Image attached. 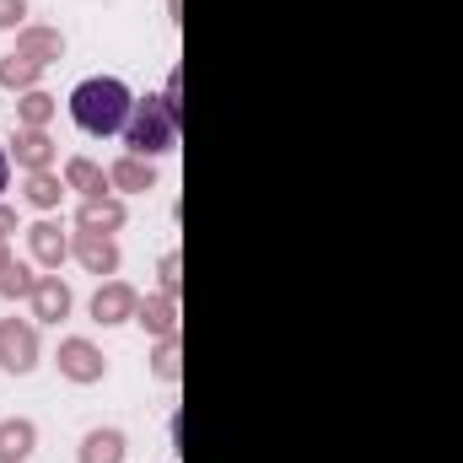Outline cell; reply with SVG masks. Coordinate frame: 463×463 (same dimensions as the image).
<instances>
[{"label": "cell", "mask_w": 463, "mask_h": 463, "mask_svg": "<svg viewBox=\"0 0 463 463\" xmlns=\"http://www.w3.org/2000/svg\"><path fill=\"white\" fill-rule=\"evenodd\" d=\"M124 458H129V448H124V431H114V426L87 431L81 453H76V463H124Z\"/></svg>", "instance_id": "15"}, {"label": "cell", "mask_w": 463, "mask_h": 463, "mask_svg": "<svg viewBox=\"0 0 463 463\" xmlns=\"http://www.w3.org/2000/svg\"><path fill=\"white\" fill-rule=\"evenodd\" d=\"M5 184H11V151L0 146V194H5Z\"/></svg>", "instance_id": "25"}, {"label": "cell", "mask_w": 463, "mask_h": 463, "mask_svg": "<svg viewBox=\"0 0 463 463\" xmlns=\"http://www.w3.org/2000/svg\"><path fill=\"white\" fill-rule=\"evenodd\" d=\"M129 109H135V98H129V87L118 81V76H92V81H81L76 92H71V118H76V129L81 135H124V124H129Z\"/></svg>", "instance_id": "1"}, {"label": "cell", "mask_w": 463, "mask_h": 463, "mask_svg": "<svg viewBox=\"0 0 463 463\" xmlns=\"http://www.w3.org/2000/svg\"><path fill=\"white\" fill-rule=\"evenodd\" d=\"M11 156H16V167H27V173H43V167H54L60 146L49 140V129H16V140H11Z\"/></svg>", "instance_id": "9"}, {"label": "cell", "mask_w": 463, "mask_h": 463, "mask_svg": "<svg viewBox=\"0 0 463 463\" xmlns=\"http://www.w3.org/2000/svg\"><path fill=\"white\" fill-rule=\"evenodd\" d=\"M11 232H16V211H11V205H0V237H11Z\"/></svg>", "instance_id": "24"}, {"label": "cell", "mask_w": 463, "mask_h": 463, "mask_svg": "<svg viewBox=\"0 0 463 463\" xmlns=\"http://www.w3.org/2000/svg\"><path fill=\"white\" fill-rule=\"evenodd\" d=\"M54 366H60V377H65V383H81V388H92V383H103V377H109V355L92 345V340H81V335L60 340Z\"/></svg>", "instance_id": "3"}, {"label": "cell", "mask_w": 463, "mask_h": 463, "mask_svg": "<svg viewBox=\"0 0 463 463\" xmlns=\"http://www.w3.org/2000/svg\"><path fill=\"white\" fill-rule=\"evenodd\" d=\"M162 291H167V297H178V253H167V259H162Z\"/></svg>", "instance_id": "23"}, {"label": "cell", "mask_w": 463, "mask_h": 463, "mask_svg": "<svg viewBox=\"0 0 463 463\" xmlns=\"http://www.w3.org/2000/svg\"><path fill=\"white\" fill-rule=\"evenodd\" d=\"M151 372H156L162 383H178V377H184V355H178V335H167V340L156 345V355H151Z\"/></svg>", "instance_id": "20"}, {"label": "cell", "mask_w": 463, "mask_h": 463, "mask_svg": "<svg viewBox=\"0 0 463 463\" xmlns=\"http://www.w3.org/2000/svg\"><path fill=\"white\" fill-rule=\"evenodd\" d=\"M65 184L81 194V200H98V194H114V184H109V167H98L92 156H71L65 162Z\"/></svg>", "instance_id": "14"}, {"label": "cell", "mask_w": 463, "mask_h": 463, "mask_svg": "<svg viewBox=\"0 0 463 463\" xmlns=\"http://www.w3.org/2000/svg\"><path fill=\"white\" fill-rule=\"evenodd\" d=\"M65 189H71V184H65L54 167H43V173H27V184H22V200H27L33 211H60Z\"/></svg>", "instance_id": "17"}, {"label": "cell", "mask_w": 463, "mask_h": 463, "mask_svg": "<svg viewBox=\"0 0 463 463\" xmlns=\"http://www.w3.org/2000/svg\"><path fill=\"white\" fill-rule=\"evenodd\" d=\"M33 448H38V426H33L27 415H16V420H0V463L33 458Z\"/></svg>", "instance_id": "16"}, {"label": "cell", "mask_w": 463, "mask_h": 463, "mask_svg": "<svg viewBox=\"0 0 463 463\" xmlns=\"http://www.w3.org/2000/svg\"><path fill=\"white\" fill-rule=\"evenodd\" d=\"M109 184H114V194H146V189H156V173H151V162L146 156H118L109 162Z\"/></svg>", "instance_id": "12"}, {"label": "cell", "mask_w": 463, "mask_h": 463, "mask_svg": "<svg viewBox=\"0 0 463 463\" xmlns=\"http://www.w3.org/2000/svg\"><path fill=\"white\" fill-rule=\"evenodd\" d=\"M135 313H140V291H135L129 280H103V286H98V297H92V318H98L103 329L135 324Z\"/></svg>", "instance_id": "5"}, {"label": "cell", "mask_w": 463, "mask_h": 463, "mask_svg": "<svg viewBox=\"0 0 463 463\" xmlns=\"http://www.w3.org/2000/svg\"><path fill=\"white\" fill-rule=\"evenodd\" d=\"M33 291H38V275H33L27 264H11V269L0 275V297H5V302H16V297H33Z\"/></svg>", "instance_id": "21"}, {"label": "cell", "mask_w": 463, "mask_h": 463, "mask_svg": "<svg viewBox=\"0 0 463 463\" xmlns=\"http://www.w3.org/2000/svg\"><path fill=\"white\" fill-rule=\"evenodd\" d=\"M22 16H27V0H0V33H22L27 27Z\"/></svg>", "instance_id": "22"}, {"label": "cell", "mask_w": 463, "mask_h": 463, "mask_svg": "<svg viewBox=\"0 0 463 463\" xmlns=\"http://www.w3.org/2000/svg\"><path fill=\"white\" fill-rule=\"evenodd\" d=\"M38 324L33 318H5L0 324V366L11 372V377H27L33 366H38Z\"/></svg>", "instance_id": "4"}, {"label": "cell", "mask_w": 463, "mask_h": 463, "mask_svg": "<svg viewBox=\"0 0 463 463\" xmlns=\"http://www.w3.org/2000/svg\"><path fill=\"white\" fill-rule=\"evenodd\" d=\"M54 109H60V103H54L49 92H38V87H33V92H22V103H16V118H22V129H43V124L54 118Z\"/></svg>", "instance_id": "19"}, {"label": "cell", "mask_w": 463, "mask_h": 463, "mask_svg": "<svg viewBox=\"0 0 463 463\" xmlns=\"http://www.w3.org/2000/svg\"><path fill=\"white\" fill-rule=\"evenodd\" d=\"M124 200L118 194H98V200H81V211H76V232H109L114 237L124 227Z\"/></svg>", "instance_id": "10"}, {"label": "cell", "mask_w": 463, "mask_h": 463, "mask_svg": "<svg viewBox=\"0 0 463 463\" xmlns=\"http://www.w3.org/2000/svg\"><path fill=\"white\" fill-rule=\"evenodd\" d=\"M16 54H27V60H38V65H54L60 54H65V38H60V27H22L16 33Z\"/></svg>", "instance_id": "13"}, {"label": "cell", "mask_w": 463, "mask_h": 463, "mask_svg": "<svg viewBox=\"0 0 463 463\" xmlns=\"http://www.w3.org/2000/svg\"><path fill=\"white\" fill-rule=\"evenodd\" d=\"M71 259L87 275H118V242L109 232H76L71 237Z\"/></svg>", "instance_id": "6"}, {"label": "cell", "mask_w": 463, "mask_h": 463, "mask_svg": "<svg viewBox=\"0 0 463 463\" xmlns=\"http://www.w3.org/2000/svg\"><path fill=\"white\" fill-rule=\"evenodd\" d=\"M27 302H33V318L38 324H60V318H71V302L76 297H71V286L60 275H38V291Z\"/></svg>", "instance_id": "8"}, {"label": "cell", "mask_w": 463, "mask_h": 463, "mask_svg": "<svg viewBox=\"0 0 463 463\" xmlns=\"http://www.w3.org/2000/svg\"><path fill=\"white\" fill-rule=\"evenodd\" d=\"M135 324H140L146 335H156V340L178 335V297H167V291H156V297H140V313H135Z\"/></svg>", "instance_id": "11"}, {"label": "cell", "mask_w": 463, "mask_h": 463, "mask_svg": "<svg viewBox=\"0 0 463 463\" xmlns=\"http://www.w3.org/2000/svg\"><path fill=\"white\" fill-rule=\"evenodd\" d=\"M27 248H33V259H38L49 275H60V264L71 259V237H65V227H60V222H49V216L27 227Z\"/></svg>", "instance_id": "7"}, {"label": "cell", "mask_w": 463, "mask_h": 463, "mask_svg": "<svg viewBox=\"0 0 463 463\" xmlns=\"http://www.w3.org/2000/svg\"><path fill=\"white\" fill-rule=\"evenodd\" d=\"M11 269V248H5V237H0V275Z\"/></svg>", "instance_id": "26"}, {"label": "cell", "mask_w": 463, "mask_h": 463, "mask_svg": "<svg viewBox=\"0 0 463 463\" xmlns=\"http://www.w3.org/2000/svg\"><path fill=\"white\" fill-rule=\"evenodd\" d=\"M178 129H184V118L173 114L162 98H135V109H129V124H124V146H129V156H167L173 146H178Z\"/></svg>", "instance_id": "2"}, {"label": "cell", "mask_w": 463, "mask_h": 463, "mask_svg": "<svg viewBox=\"0 0 463 463\" xmlns=\"http://www.w3.org/2000/svg\"><path fill=\"white\" fill-rule=\"evenodd\" d=\"M38 76H43V65L27 60V54H5V60H0V87H5V92H33Z\"/></svg>", "instance_id": "18"}]
</instances>
